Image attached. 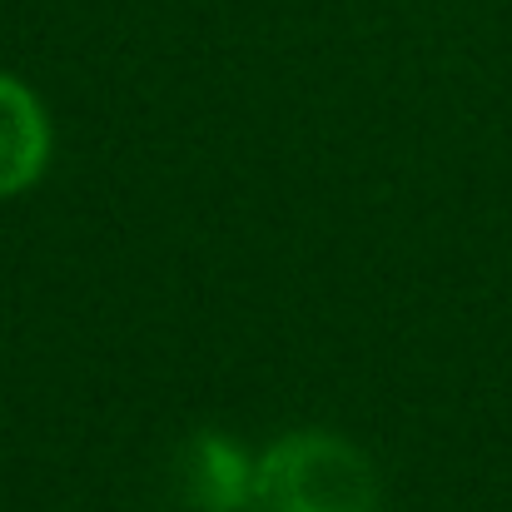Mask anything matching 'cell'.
I'll use <instances>...</instances> for the list:
<instances>
[{
    "label": "cell",
    "mask_w": 512,
    "mask_h": 512,
    "mask_svg": "<svg viewBox=\"0 0 512 512\" xmlns=\"http://www.w3.org/2000/svg\"><path fill=\"white\" fill-rule=\"evenodd\" d=\"M50 160V125L40 100L20 85L0 75V199L30 189Z\"/></svg>",
    "instance_id": "2"
},
{
    "label": "cell",
    "mask_w": 512,
    "mask_h": 512,
    "mask_svg": "<svg viewBox=\"0 0 512 512\" xmlns=\"http://www.w3.org/2000/svg\"><path fill=\"white\" fill-rule=\"evenodd\" d=\"M184 488H189V503H204L214 512H234L254 493V468L229 438L199 433L184 448Z\"/></svg>",
    "instance_id": "3"
},
{
    "label": "cell",
    "mask_w": 512,
    "mask_h": 512,
    "mask_svg": "<svg viewBox=\"0 0 512 512\" xmlns=\"http://www.w3.org/2000/svg\"><path fill=\"white\" fill-rule=\"evenodd\" d=\"M254 512H373L368 458L339 433H289L254 463Z\"/></svg>",
    "instance_id": "1"
}]
</instances>
